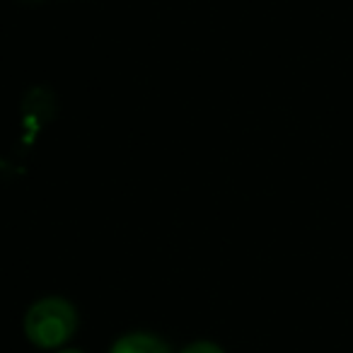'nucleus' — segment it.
<instances>
[{"instance_id": "1", "label": "nucleus", "mask_w": 353, "mask_h": 353, "mask_svg": "<svg viewBox=\"0 0 353 353\" xmlns=\"http://www.w3.org/2000/svg\"><path fill=\"white\" fill-rule=\"evenodd\" d=\"M78 329V310L61 295H46L30 305L25 314V334L37 348L59 351Z\"/></svg>"}, {"instance_id": "2", "label": "nucleus", "mask_w": 353, "mask_h": 353, "mask_svg": "<svg viewBox=\"0 0 353 353\" xmlns=\"http://www.w3.org/2000/svg\"><path fill=\"white\" fill-rule=\"evenodd\" d=\"M109 353H172V348L150 332H131L119 336Z\"/></svg>"}, {"instance_id": "3", "label": "nucleus", "mask_w": 353, "mask_h": 353, "mask_svg": "<svg viewBox=\"0 0 353 353\" xmlns=\"http://www.w3.org/2000/svg\"><path fill=\"white\" fill-rule=\"evenodd\" d=\"M179 353H225L216 341H194L189 346H184Z\"/></svg>"}, {"instance_id": "4", "label": "nucleus", "mask_w": 353, "mask_h": 353, "mask_svg": "<svg viewBox=\"0 0 353 353\" xmlns=\"http://www.w3.org/2000/svg\"><path fill=\"white\" fill-rule=\"evenodd\" d=\"M56 353H85V351H80V348H59Z\"/></svg>"}]
</instances>
